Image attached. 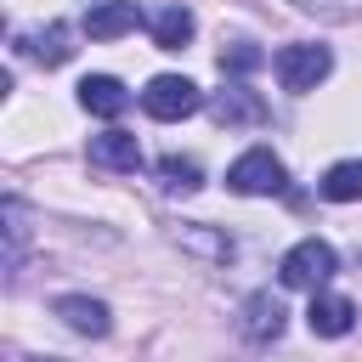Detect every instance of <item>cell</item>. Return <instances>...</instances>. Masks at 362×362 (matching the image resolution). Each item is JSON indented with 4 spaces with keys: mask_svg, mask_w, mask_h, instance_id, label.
<instances>
[{
    "mask_svg": "<svg viewBox=\"0 0 362 362\" xmlns=\"http://www.w3.org/2000/svg\"><path fill=\"white\" fill-rule=\"evenodd\" d=\"M79 107L96 113V119H119V113L130 107V90H124L113 74H90V79L79 85Z\"/></svg>",
    "mask_w": 362,
    "mask_h": 362,
    "instance_id": "10",
    "label": "cell"
},
{
    "mask_svg": "<svg viewBox=\"0 0 362 362\" xmlns=\"http://www.w3.org/2000/svg\"><path fill=\"white\" fill-rule=\"evenodd\" d=\"M334 249L322 243V238H305V243H294L288 255H283V266H277V277H283V288H322L328 277H334Z\"/></svg>",
    "mask_w": 362,
    "mask_h": 362,
    "instance_id": "3",
    "label": "cell"
},
{
    "mask_svg": "<svg viewBox=\"0 0 362 362\" xmlns=\"http://www.w3.org/2000/svg\"><path fill=\"white\" fill-rule=\"evenodd\" d=\"M283 300L277 294H249L243 300V317H238V334L243 339H255V345H272L277 334H283Z\"/></svg>",
    "mask_w": 362,
    "mask_h": 362,
    "instance_id": "5",
    "label": "cell"
},
{
    "mask_svg": "<svg viewBox=\"0 0 362 362\" xmlns=\"http://www.w3.org/2000/svg\"><path fill=\"white\" fill-rule=\"evenodd\" d=\"M317 192H322L328 204H356V198H362V158H339V164H328V175L317 181Z\"/></svg>",
    "mask_w": 362,
    "mask_h": 362,
    "instance_id": "12",
    "label": "cell"
},
{
    "mask_svg": "<svg viewBox=\"0 0 362 362\" xmlns=\"http://www.w3.org/2000/svg\"><path fill=\"white\" fill-rule=\"evenodd\" d=\"M192 11L187 6H164V11H153V45L158 51H181L187 40H192Z\"/></svg>",
    "mask_w": 362,
    "mask_h": 362,
    "instance_id": "13",
    "label": "cell"
},
{
    "mask_svg": "<svg viewBox=\"0 0 362 362\" xmlns=\"http://www.w3.org/2000/svg\"><path fill=\"white\" fill-rule=\"evenodd\" d=\"M90 164L96 170H136L141 164V141L130 136V130H102V136H90Z\"/></svg>",
    "mask_w": 362,
    "mask_h": 362,
    "instance_id": "8",
    "label": "cell"
},
{
    "mask_svg": "<svg viewBox=\"0 0 362 362\" xmlns=\"http://www.w3.org/2000/svg\"><path fill=\"white\" fill-rule=\"evenodd\" d=\"M328 68H334V51H328V45H283V51L272 57L277 85H283V90H294V96L317 90V85L328 79Z\"/></svg>",
    "mask_w": 362,
    "mask_h": 362,
    "instance_id": "1",
    "label": "cell"
},
{
    "mask_svg": "<svg viewBox=\"0 0 362 362\" xmlns=\"http://www.w3.org/2000/svg\"><path fill=\"white\" fill-rule=\"evenodd\" d=\"M226 187H232V192H243V198H272V192H283V187H288V170H283V158H277L272 147H249L243 158H232Z\"/></svg>",
    "mask_w": 362,
    "mask_h": 362,
    "instance_id": "2",
    "label": "cell"
},
{
    "mask_svg": "<svg viewBox=\"0 0 362 362\" xmlns=\"http://www.w3.org/2000/svg\"><path fill=\"white\" fill-rule=\"evenodd\" d=\"M34 362H57V356H34Z\"/></svg>",
    "mask_w": 362,
    "mask_h": 362,
    "instance_id": "18",
    "label": "cell"
},
{
    "mask_svg": "<svg viewBox=\"0 0 362 362\" xmlns=\"http://www.w3.org/2000/svg\"><path fill=\"white\" fill-rule=\"evenodd\" d=\"M305 322H311V334H317V339H339V334H351V328H356V305H351L345 294H311Z\"/></svg>",
    "mask_w": 362,
    "mask_h": 362,
    "instance_id": "7",
    "label": "cell"
},
{
    "mask_svg": "<svg viewBox=\"0 0 362 362\" xmlns=\"http://www.w3.org/2000/svg\"><path fill=\"white\" fill-rule=\"evenodd\" d=\"M17 51L34 57V62H45V68H62V62L74 57V34H68V23H51V28H40V34H23Z\"/></svg>",
    "mask_w": 362,
    "mask_h": 362,
    "instance_id": "11",
    "label": "cell"
},
{
    "mask_svg": "<svg viewBox=\"0 0 362 362\" xmlns=\"http://www.w3.org/2000/svg\"><path fill=\"white\" fill-rule=\"evenodd\" d=\"M141 23V11H136V0H90V11H85V34L90 40H119V34H130Z\"/></svg>",
    "mask_w": 362,
    "mask_h": 362,
    "instance_id": "6",
    "label": "cell"
},
{
    "mask_svg": "<svg viewBox=\"0 0 362 362\" xmlns=\"http://www.w3.org/2000/svg\"><path fill=\"white\" fill-rule=\"evenodd\" d=\"M221 68L249 74V68H260V51H255V45H232V51H221Z\"/></svg>",
    "mask_w": 362,
    "mask_h": 362,
    "instance_id": "17",
    "label": "cell"
},
{
    "mask_svg": "<svg viewBox=\"0 0 362 362\" xmlns=\"http://www.w3.org/2000/svg\"><path fill=\"white\" fill-rule=\"evenodd\" d=\"M158 181H164L170 192H198V187H204V170H198L192 158H181V153H164V158H158Z\"/></svg>",
    "mask_w": 362,
    "mask_h": 362,
    "instance_id": "15",
    "label": "cell"
},
{
    "mask_svg": "<svg viewBox=\"0 0 362 362\" xmlns=\"http://www.w3.org/2000/svg\"><path fill=\"white\" fill-rule=\"evenodd\" d=\"M215 119H221V124H243V119L255 124V119H266V102H260L255 90L232 85V90H221V96H215Z\"/></svg>",
    "mask_w": 362,
    "mask_h": 362,
    "instance_id": "14",
    "label": "cell"
},
{
    "mask_svg": "<svg viewBox=\"0 0 362 362\" xmlns=\"http://www.w3.org/2000/svg\"><path fill=\"white\" fill-rule=\"evenodd\" d=\"M57 317H62L74 334H90V339H102V334L113 328V311H107L102 300H90V294H62V300H57Z\"/></svg>",
    "mask_w": 362,
    "mask_h": 362,
    "instance_id": "9",
    "label": "cell"
},
{
    "mask_svg": "<svg viewBox=\"0 0 362 362\" xmlns=\"http://www.w3.org/2000/svg\"><path fill=\"white\" fill-rule=\"evenodd\" d=\"M23 243H28V215L17 198H6V266L23 260Z\"/></svg>",
    "mask_w": 362,
    "mask_h": 362,
    "instance_id": "16",
    "label": "cell"
},
{
    "mask_svg": "<svg viewBox=\"0 0 362 362\" xmlns=\"http://www.w3.org/2000/svg\"><path fill=\"white\" fill-rule=\"evenodd\" d=\"M141 107H147L153 119L175 124V119H187V113H198V107H204V90H198L192 79H181V74H158V79L141 90Z\"/></svg>",
    "mask_w": 362,
    "mask_h": 362,
    "instance_id": "4",
    "label": "cell"
}]
</instances>
